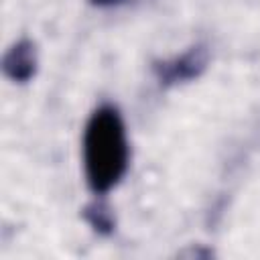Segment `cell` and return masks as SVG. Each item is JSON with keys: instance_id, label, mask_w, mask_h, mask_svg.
I'll use <instances>...</instances> for the list:
<instances>
[{"instance_id": "obj_1", "label": "cell", "mask_w": 260, "mask_h": 260, "mask_svg": "<svg viewBox=\"0 0 260 260\" xmlns=\"http://www.w3.org/2000/svg\"><path fill=\"white\" fill-rule=\"evenodd\" d=\"M130 165V146L120 110L104 104L93 110L83 130V173L95 195L112 191Z\"/></svg>"}, {"instance_id": "obj_2", "label": "cell", "mask_w": 260, "mask_h": 260, "mask_svg": "<svg viewBox=\"0 0 260 260\" xmlns=\"http://www.w3.org/2000/svg\"><path fill=\"white\" fill-rule=\"evenodd\" d=\"M209 63V51L203 43L189 47L185 53L175 55L171 59L152 61V73L160 85H177L191 79H197Z\"/></svg>"}, {"instance_id": "obj_3", "label": "cell", "mask_w": 260, "mask_h": 260, "mask_svg": "<svg viewBox=\"0 0 260 260\" xmlns=\"http://www.w3.org/2000/svg\"><path fill=\"white\" fill-rule=\"evenodd\" d=\"M37 47L30 39L16 41L2 59V71L16 83H26L37 73Z\"/></svg>"}, {"instance_id": "obj_4", "label": "cell", "mask_w": 260, "mask_h": 260, "mask_svg": "<svg viewBox=\"0 0 260 260\" xmlns=\"http://www.w3.org/2000/svg\"><path fill=\"white\" fill-rule=\"evenodd\" d=\"M81 217L93 228V232H98L100 236H110L114 230H116V221H114V215L112 211L108 209V205L100 203V201H93L89 205H85L81 209Z\"/></svg>"}, {"instance_id": "obj_5", "label": "cell", "mask_w": 260, "mask_h": 260, "mask_svg": "<svg viewBox=\"0 0 260 260\" xmlns=\"http://www.w3.org/2000/svg\"><path fill=\"white\" fill-rule=\"evenodd\" d=\"M93 6H102V8H108V6H116V4H120V2H124V0H89Z\"/></svg>"}]
</instances>
